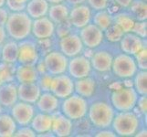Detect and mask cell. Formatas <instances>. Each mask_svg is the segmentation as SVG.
<instances>
[{
    "label": "cell",
    "instance_id": "6da1fadb",
    "mask_svg": "<svg viewBox=\"0 0 147 137\" xmlns=\"http://www.w3.org/2000/svg\"><path fill=\"white\" fill-rule=\"evenodd\" d=\"M146 126V115H142L135 108L127 111H116L111 128L117 136H134L137 131Z\"/></svg>",
    "mask_w": 147,
    "mask_h": 137
},
{
    "label": "cell",
    "instance_id": "7a4b0ae2",
    "mask_svg": "<svg viewBox=\"0 0 147 137\" xmlns=\"http://www.w3.org/2000/svg\"><path fill=\"white\" fill-rule=\"evenodd\" d=\"M116 111L108 100L96 99L90 101L87 119L94 130L110 128Z\"/></svg>",
    "mask_w": 147,
    "mask_h": 137
},
{
    "label": "cell",
    "instance_id": "3957f363",
    "mask_svg": "<svg viewBox=\"0 0 147 137\" xmlns=\"http://www.w3.org/2000/svg\"><path fill=\"white\" fill-rule=\"evenodd\" d=\"M32 18L25 12H9L5 29L7 38L20 41L31 36Z\"/></svg>",
    "mask_w": 147,
    "mask_h": 137
},
{
    "label": "cell",
    "instance_id": "277c9868",
    "mask_svg": "<svg viewBox=\"0 0 147 137\" xmlns=\"http://www.w3.org/2000/svg\"><path fill=\"white\" fill-rule=\"evenodd\" d=\"M89 103V100L74 92L69 97L60 100L59 111L73 121H80L87 117Z\"/></svg>",
    "mask_w": 147,
    "mask_h": 137
},
{
    "label": "cell",
    "instance_id": "5b68a950",
    "mask_svg": "<svg viewBox=\"0 0 147 137\" xmlns=\"http://www.w3.org/2000/svg\"><path fill=\"white\" fill-rule=\"evenodd\" d=\"M108 44V47H105L103 42L100 47L93 49V53L90 59L93 72L100 74H106L111 72L114 55L120 49L119 48H113V46L115 44Z\"/></svg>",
    "mask_w": 147,
    "mask_h": 137
},
{
    "label": "cell",
    "instance_id": "8992f818",
    "mask_svg": "<svg viewBox=\"0 0 147 137\" xmlns=\"http://www.w3.org/2000/svg\"><path fill=\"white\" fill-rule=\"evenodd\" d=\"M108 97L109 101L116 111H127L134 110L139 94L134 87H124L111 90Z\"/></svg>",
    "mask_w": 147,
    "mask_h": 137
},
{
    "label": "cell",
    "instance_id": "52a82bcc",
    "mask_svg": "<svg viewBox=\"0 0 147 137\" xmlns=\"http://www.w3.org/2000/svg\"><path fill=\"white\" fill-rule=\"evenodd\" d=\"M137 72L138 68L134 56L125 54L120 50L114 55L111 72L115 78L120 80L131 79Z\"/></svg>",
    "mask_w": 147,
    "mask_h": 137
},
{
    "label": "cell",
    "instance_id": "ba28073f",
    "mask_svg": "<svg viewBox=\"0 0 147 137\" xmlns=\"http://www.w3.org/2000/svg\"><path fill=\"white\" fill-rule=\"evenodd\" d=\"M18 64L35 66L39 59L40 56L38 50L36 38L29 36L20 41H18Z\"/></svg>",
    "mask_w": 147,
    "mask_h": 137
},
{
    "label": "cell",
    "instance_id": "9c48e42d",
    "mask_svg": "<svg viewBox=\"0 0 147 137\" xmlns=\"http://www.w3.org/2000/svg\"><path fill=\"white\" fill-rule=\"evenodd\" d=\"M57 49L68 58L82 54L84 46L79 36L78 30L74 29L68 35L59 38L57 41Z\"/></svg>",
    "mask_w": 147,
    "mask_h": 137
},
{
    "label": "cell",
    "instance_id": "30bf717a",
    "mask_svg": "<svg viewBox=\"0 0 147 137\" xmlns=\"http://www.w3.org/2000/svg\"><path fill=\"white\" fill-rule=\"evenodd\" d=\"M46 70L51 76H56L67 72L69 58L59 49H53L43 57Z\"/></svg>",
    "mask_w": 147,
    "mask_h": 137
},
{
    "label": "cell",
    "instance_id": "8fae6325",
    "mask_svg": "<svg viewBox=\"0 0 147 137\" xmlns=\"http://www.w3.org/2000/svg\"><path fill=\"white\" fill-rule=\"evenodd\" d=\"M67 73L73 80L82 79L92 74V68L89 58L82 53L74 57L69 58Z\"/></svg>",
    "mask_w": 147,
    "mask_h": 137
},
{
    "label": "cell",
    "instance_id": "7c38bea8",
    "mask_svg": "<svg viewBox=\"0 0 147 137\" xmlns=\"http://www.w3.org/2000/svg\"><path fill=\"white\" fill-rule=\"evenodd\" d=\"M8 113L15 120L18 126H23V125H29L35 113H37V109L35 104L18 101L8 110Z\"/></svg>",
    "mask_w": 147,
    "mask_h": 137
},
{
    "label": "cell",
    "instance_id": "4fadbf2b",
    "mask_svg": "<svg viewBox=\"0 0 147 137\" xmlns=\"http://www.w3.org/2000/svg\"><path fill=\"white\" fill-rule=\"evenodd\" d=\"M78 33L84 48L94 49L104 42L103 31L92 22L80 28Z\"/></svg>",
    "mask_w": 147,
    "mask_h": 137
},
{
    "label": "cell",
    "instance_id": "5bb4252c",
    "mask_svg": "<svg viewBox=\"0 0 147 137\" xmlns=\"http://www.w3.org/2000/svg\"><path fill=\"white\" fill-rule=\"evenodd\" d=\"M50 92L59 100H63L74 93V80L66 72L53 76Z\"/></svg>",
    "mask_w": 147,
    "mask_h": 137
},
{
    "label": "cell",
    "instance_id": "9a60e30c",
    "mask_svg": "<svg viewBox=\"0 0 147 137\" xmlns=\"http://www.w3.org/2000/svg\"><path fill=\"white\" fill-rule=\"evenodd\" d=\"M93 11L87 4H80L71 7L69 9V21L73 28L79 30L92 22Z\"/></svg>",
    "mask_w": 147,
    "mask_h": 137
},
{
    "label": "cell",
    "instance_id": "2e32d148",
    "mask_svg": "<svg viewBox=\"0 0 147 137\" xmlns=\"http://www.w3.org/2000/svg\"><path fill=\"white\" fill-rule=\"evenodd\" d=\"M118 44L120 51L134 56L141 49L146 48V39L138 37L133 32H127L123 34Z\"/></svg>",
    "mask_w": 147,
    "mask_h": 137
},
{
    "label": "cell",
    "instance_id": "e0dca14e",
    "mask_svg": "<svg viewBox=\"0 0 147 137\" xmlns=\"http://www.w3.org/2000/svg\"><path fill=\"white\" fill-rule=\"evenodd\" d=\"M97 90L98 80L92 74L82 79L74 80V92L89 101L95 97Z\"/></svg>",
    "mask_w": 147,
    "mask_h": 137
},
{
    "label": "cell",
    "instance_id": "ac0fdd59",
    "mask_svg": "<svg viewBox=\"0 0 147 137\" xmlns=\"http://www.w3.org/2000/svg\"><path fill=\"white\" fill-rule=\"evenodd\" d=\"M55 24L48 16L32 20L31 36L36 39H43L54 37Z\"/></svg>",
    "mask_w": 147,
    "mask_h": 137
},
{
    "label": "cell",
    "instance_id": "d6986e66",
    "mask_svg": "<svg viewBox=\"0 0 147 137\" xmlns=\"http://www.w3.org/2000/svg\"><path fill=\"white\" fill-rule=\"evenodd\" d=\"M52 126L51 133L57 137H68L71 136L73 133L74 121L67 116H65L61 111H58L52 114Z\"/></svg>",
    "mask_w": 147,
    "mask_h": 137
},
{
    "label": "cell",
    "instance_id": "ffe728a7",
    "mask_svg": "<svg viewBox=\"0 0 147 137\" xmlns=\"http://www.w3.org/2000/svg\"><path fill=\"white\" fill-rule=\"evenodd\" d=\"M35 106L38 111L53 114L56 111H59L60 100L50 91H45V92H41L35 103Z\"/></svg>",
    "mask_w": 147,
    "mask_h": 137
},
{
    "label": "cell",
    "instance_id": "44dd1931",
    "mask_svg": "<svg viewBox=\"0 0 147 137\" xmlns=\"http://www.w3.org/2000/svg\"><path fill=\"white\" fill-rule=\"evenodd\" d=\"M18 101V82H10L0 84V104L7 111Z\"/></svg>",
    "mask_w": 147,
    "mask_h": 137
},
{
    "label": "cell",
    "instance_id": "7402d4cb",
    "mask_svg": "<svg viewBox=\"0 0 147 137\" xmlns=\"http://www.w3.org/2000/svg\"><path fill=\"white\" fill-rule=\"evenodd\" d=\"M37 82L31 83H18V101L35 104L41 94Z\"/></svg>",
    "mask_w": 147,
    "mask_h": 137
},
{
    "label": "cell",
    "instance_id": "603a6c76",
    "mask_svg": "<svg viewBox=\"0 0 147 137\" xmlns=\"http://www.w3.org/2000/svg\"><path fill=\"white\" fill-rule=\"evenodd\" d=\"M52 114L41 113V111H37L35 113L33 119L30 121L29 125L35 131V133L38 134L47 133V132H51L52 126Z\"/></svg>",
    "mask_w": 147,
    "mask_h": 137
},
{
    "label": "cell",
    "instance_id": "cb8c5ba5",
    "mask_svg": "<svg viewBox=\"0 0 147 137\" xmlns=\"http://www.w3.org/2000/svg\"><path fill=\"white\" fill-rule=\"evenodd\" d=\"M38 76L39 74L35 66L17 64L16 70H15V80L18 83L37 82Z\"/></svg>",
    "mask_w": 147,
    "mask_h": 137
},
{
    "label": "cell",
    "instance_id": "d4e9b609",
    "mask_svg": "<svg viewBox=\"0 0 147 137\" xmlns=\"http://www.w3.org/2000/svg\"><path fill=\"white\" fill-rule=\"evenodd\" d=\"M0 55H1V61L11 64H18V41L8 38L0 47Z\"/></svg>",
    "mask_w": 147,
    "mask_h": 137
},
{
    "label": "cell",
    "instance_id": "484cf974",
    "mask_svg": "<svg viewBox=\"0 0 147 137\" xmlns=\"http://www.w3.org/2000/svg\"><path fill=\"white\" fill-rule=\"evenodd\" d=\"M69 9L70 7L65 2L59 3V4H52L49 6L47 16L55 25H57L69 20Z\"/></svg>",
    "mask_w": 147,
    "mask_h": 137
},
{
    "label": "cell",
    "instance_id": "4316f807",
    "mask_svg": "<svg viewBox=\"0 0 147 137\" xmlns=\"http://www.w3.org/2000/svg\"><path fill=\"white\" fill-rule=\"evenodd\" d=\"M49 6L47 0H28L25 12L32 19H36L47 16Z\"/></svg>",
    "mask_w": 147,
    "mask_h": 137
},
{
    "label": "cell",
    "instance_id": "83f0119b",
    "mask_svg": "<svg viewBox=\"0 0 147 137\" xmlns=\"http://www.w3.org/2000/svg\"><path fill=\"white\" fill-rule=\"evenodd\" d=\"M135 19L127 9H120L118 12L113 14V23L118 25L124 33L131 31Z\"/></svg>",
    "mask_w": 147,
    "mask_h": 137
},
{
    "label": "cell",
    "instance_id": "f1b7e54d",
    "mask_svg": "<svg viewBox=\"0 0 147 137\" xmlns=\"http://www.w3.org/2000/svg\"><path fill=\"white\" fill-rule=\"evenodd\" d=\"M18 128V124L8 111L0 113V137H12Z\"/></svg>",
    "mask_w": 147,
    "mask_h": 137
},
{
    "label": "cell",
    "instance_id": "f546056e",
    "mask_svg": "<svg viewBox=\"0 0 147 137\" xmlns=\"http://www.w3.org/2000/svg\"><path fill=\"white\" fill-rule=\"evenodd\" d=\"M92 23H93L95 26H97L102 31H104L113 23V15L111 14L107 9L93 11Z\"/></svg>",
    "mask_w": 147,
    "mask_h": 137
},
{
    "label": "cell",
    "instance_id": "4dcf8cb0",
    "mask_svg": "<svg viewBox=\"0 0 147 137\" xmlns=\"http://www.w3.org/2000/svg\"><path fill=\"white\" fill-rule=\"evenodd\" d=\"M127 10L134 17L135 21H143L147 19L146 0H133Z\"/></svg>",
    "mask_w": 147,
    "mask_h": 137
},
{
    "label": "cell",
    "instance_id": "1f68e13d",
    "mask_svg": "<svg viewBox=\"0 0 147 137\" xmlns=\"http://www.w3.org/2000/svg\"><path fill=\"white\" fill-rule=\"evenodd\" d=\"M133 87L139 95H147V70H140L133 77Z\"/></svg>",
    "mask_w": 147,
    "mask_h": 137
},
{
    "label": "cell",
    "instance_id": "d6a6232c",
    "mask_svg": "<svg viewBox=\"0 0 147 137\" xmlns=\"http://www.w3.org/2000/svg\"><path fill=\"white\" fill-rule=\"evenodd\" d=\"M123 34L124 32L123 31V29L118 25L113 23L107 29L103 31L104 41L111 44H117L123 38Z\"/></svg>",
    "mask_w": 147,
    "mask_h": 137
},
{
    "label": "cell",
    "instance_id": "836d02e7",
    "mask_svg": "<svg viewBox=\"0 0 147 137\" xmlns=\"http://www.w3.org/2000/svg\"><path fill=\"white\" fill-rule=\"evenodd\" d=\"M16 67L17 64L0 61V84L10 82H16L15 80Z\"/></svg>",
    "mask_w": 147,
    "mask_h": 137
},
{
    "label": "cell",
    "instance_id": "e575fe53",
    "mask_svg": "<svg viewBox=\"0 0 147 137\" xmlns=\"http://www.w3.org/2000/svg\"><path fill=\"white\" fill-rule=\"evenodd\" d=\"M57 41L58 39L54 37L43 39H36L37 47L40 58H43L45 55L50 52L51 50L57 49Z\"/></svg>",
    "mask_w": 147,
    "mask_h": 137
},
{
    "label": "cell",
    "instance_id": "d590c367",
    "mask_svg": "<svg viewBox=\"0 0 147 137\" xmlns=\"http://www.w3.org/2000/svg\"><path fill=\"white\" fill-rule=\"evenodd\" d=\"M75 28H73V27L71 26V24L69 23V20H67V21H65V22L55 25V34H54V36H55L56 38L59 39L60 38L66 36V35H68L69 33H70Z\"/></svg>",
    "mask_w": 147,
    "mask_h": 137
},
{
    "label": "cell",
    "instance_id": "8d00e7d4",
    "mask_svg": "<svg viewBox=\"0 0 147 137\" xmlns=\"http://www.w3.org/2000/svg\"><path fill=\"white\" fill-rule=\"evenodd\" d=\"M28 0H6L5 7L9 12H21L25 11Z\"/></svg>",
    "mask_w": 147,
    "mask_h": 137
},
{
    "label": "cell",
    "instance_id": "74e56055",
    "mask_svg": "<svg viewBox=\"0 0 147 137\" xmlns=\"http://www.w3.org/2000/svg\"><path fill=\"white\" fill-rule=\"evenodd\" d=\"M52 78H53V76L49 74L48 72L43 73V74H39L38 80H37V83L42 92H45V91H50V85H51Z\"/></svg>",
    "mask_w": 147,
    "mask_h": 137
},
{
    "label": "cell",
    "instance_id": "f35d334b",
    "mask_svg": "<svg viewBox=\"0 0 147 137\" xmlns=\"http://www.w3.org/2000/svg\"><path fill=\"white\" fill-rule=\"evenodd\" d=\"M135 63L140 70H147V48L141 49L134 56Z\"/></svg>",
    "mask_w": 147,
    "mask_h": 137
},
{
    "label": "cell",
    "instance_id": "ab89813d",
    "mask_svg": "<svg viewBox=\"0 0 147 137\" xmlns=\"http://www.w3.org/2000/svg\"><path fill=\"white\" fill-rule=\"evenodd\" d=\"M138 37L146 39L147 38V21L143 20V21H135L131 31Z\"/></svg>",
    "mask_w": 147,
    "mask_h": 137
},
{
    "label": "cell",
    "instance_id": "60d3db41",
    "mask_svg": "<svg viewBox=\"0 0 147 137\" xmlns=\"http://www.w3.org/2000/svg\"><path fill=\"white\" fill-rule=\"evenodd\" d=\"M110 3L111 0H86V4L92 8V11L107 9Z\"/></svg>",
    "mask_w": 147,
    "mask_h": 137
},
{
    "label": "cell",
    "instance_id": "b9f144b4",
    "mask_svg": "<svg viewBox=\"0 0 147 137\" xmlns=\"http://www.w3.org/2000/svg\"><path fill=\"white\" fill-rule=\"evenodd\" d=\"M13 136L16 137H36L37 134L35 131L31 128L30 125H23V126H18V128L15 132Z\"/></svg>",
    "mask_w": 147,
    "mask_h": 137
},
{
    "label": "cell",
    "instance_id": "7bdbcfd3",
    "mask_svg": "<svg viewBox=\"0 0 147 137\" xmlns=\"http://www.w3.org/2000/svg\"><path fill=\"white\" fill-rule=\"evenodd\" d=\"M147 95H139L138 99L136 101L135 109L137 110L138 113H140L142 115H146L147 111Z\"/></svg>",
    "mask_w": 147,
    "mask_h": 137
},
{
    "label": "cell",
    "instance_id": "ee69618b",
    "mask_svg": "<svg viewBox=\"0 0 147 137\" xmlns=\"http://www.w3.org/2000/svg\"><path fill=\"white\" fill-rule=\"evenodd\" d=\"M92 136L96 137H101V136H106V137H115L117 134H115V132L110 128H102V129H96L93 131Z\"/></svg>",
    "mask_w": 147,
    "mask_h": 137
},
{
    "label": "cell",
    "instance_id": "f6af8a7d",
    "mask_svg": "<svg viewBox=\"0 0 147 137\" xmlns=\"http://www.w3.org/2000/svg\"><path fill=\"white\" fill-rule=\"evenodd\" d=\"M35 68H36V70H37V72H38V74H43V73L47 72L46 66H45L43 58H39V59L38 60V62L36 63V65H35Z\"/></svg>",
    "mask_w": 147,
    "mask_h": 137
},
{
    "label": "cell",
    "instance_id": "bcb514c9",
    "mask_svg": "<svg viewBox=\"0 0 147 137\" xmlns=\"http://www.w3.org/2000/svg\"><path fill=\"white\" fill-rule=\"evenodd\" d=\"M113 2L117 5L121 9H127L133 0H113Z\"/></svg>",
    "mask_w": 147,
    "mask_h": 137
},
{
    "label": "cell",
    "instance_id": "7dc6e473",
    "mask_svg": "<svg viewBox=\"0 0 147 137\" xmlns=\"http://www.w3.org/2000/svg\"><path fill=\"white\" fill-rule=\"evenodd\" d=\"M7 38H7L6 29H5V27L0 26V47H1V45L6 41Z\"/></svg>",
    "mask_w": 147,
    "mask_h": 137
},
{
    "label": "cell",
    "instance_id": "c3c4849f",
    "mask_svg": "<svg viewBox=\"0 0 147 137\" xmlns=\"http://www.w3.org/2000/svg\"><path fill=\"white\" fill-rule=\"evenodd\" d=\"M123 82H121V80H116V82H111L110 85H109V90L111 91V90H118L120 88L123 87Z\"/></svg>",
    "mask_w": 147,
    "mask_h": 137
},
{
    "label": "cell",
    "instance_id": "681fc988",
    "mask_svg": "<svg viewBox=\"0 0 147 137\" xmlns=\"http://www.w3.org/2000/svg\"><path fill=\"white\" fill-rule=\"evenodd\" d=\"M64 2L71 7H74V6H77V5L86 3V0H65Z\"/></svg>",
    "mask_w": 147,
    "mask_h": 137
},
{
    "label": "cell",
    "instance_id": "f907efd6",
    "mask_svg": "<svg viewBox=\"0 0 147 137\" xmlns=\"http://www.w3.org/2000/svg\"><path fill=\"white\" fill-rule=\"evenodd\" d=\"M135 137H146L147 136V130H146V126H143L142 128H140L137 133L134 134Z\"/></svg>",
    "mask_w": 147,
    "mask_h": 137
},
{
    "label": "cell",
    "instance_id": "816d5d0a",
    "mask_svg": "<svg viewBox=\"0 0 147 137\" xmlns=\"http://www.w3.org/2000/svg\"><path fill=\"white\" fill-rule=\"evenodd\" d=\"M47 1L50 4V5H52V4H59V3H62L64 2L65 0H47Z\"/></svg>",
    "mask_w": 147,
    "mask_h": 137
},
{
    "label": "cell",
    "instance_id": "f5cc1de1",
    "mask_svg": "<svg viewBox=\"0 0 147 137\" xmlns=\"http://www.w3.org/2000/svg\"><path fill=\"white\" fill-rule=\"evenodd\" d=\"M7 110L6 109V108H4L3 106L0 104V113H4V111H7Z\"/></svg>",
    "mask_w": 147,
    "mask_h": 137
},
{
    "label": "cell",
    "instance_id": "db71d44e",
    "mask_svg": "<svg viewBox=\"0 0 147 137\" xmlns=\"http://www.w3.org/2000/svg\"><path fill=\"white\" fill-rule=\"evenodd\" d=\"M5 3H6V0H0V7L5 6Z\"/></svg>",
    "mask_w": 147,
    "mask_h": 137
},
{
    "label": "cell",
    "instance_id": "11a10c76",
    "mask_svg": "<svg viewBox=\"0 0 147 137\" xmlns=\"http://www.w3.org/2000/svg\"><path fill=\"white\" fill-rule=\"evenodd\" d=\"M0 61H1V55H0Z\"/></svg>",
    "mask_w": 147,
    "mask_h": 137
}]
</instances>
